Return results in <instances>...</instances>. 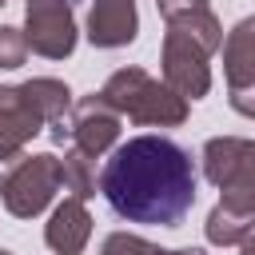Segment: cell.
<instances>
[{
    "label": "cell",
    "instance_id": "obj_2",
    "mask_svg": "<svg viewBox=\"0 0 255 255\" xmlns=\"http://www.w3.org/2000/svg\"><path fill=\"white\" fill-rule=\"evenodd\" d=\"M72 112V88L40 76L28 84H0V163L20 159L28 139Z\"/></svg>",
    "mask_w": 255,
    "mask_h": 255
},
{
    "label": "cell",
    "instance_id": "obj_20",
    "mask_svg": "<svg viewBox=\"0 0 255 255\" xmlns=\"http://www.w3.org/2000/svg\"><path fill=\"white\" fill-rule=\"evenodd\" d=\"M0 8H4V0H0Z\"/></svg>",
    "mask_w": 255,
    "mask_h": 255
},
{
    "label": "cell",
    "instance_id": "obj_8",
    "mask_svg": "<svg viewBox=\"0 0 255 255\" xmlns=\"http://www.w3.org/2000/svg\"><path fill=\"white\" fill-rule=\"evenodd\" d=\"M116 139H120V112L104 96L72 100V112H68V143H76L88 155H104V151L116 147Z\"/></svg>",
    "mask_w": 255,
    "mask_h": 255
},
{
    "label": "cell",
    "instance_id": "obj_15",
    "mask_svg": "<svg viewBox=\"0 0 255 255\" xmlns=\"http://www.w3.org/2000/svg\"><path fill=\"white\" fill-rule=\"evenodd\" d=\"M100 255H203V247H179V251H167V247H155V243H147L143 235L112 231V235L104 239Z\"/></svg>",
    "mask_w": 255,
    "mask_h": 255
},
{
    "label": "cell",
    "instance_id": "obj_3",
    "mask_svg": "<svg viewBox=\"0 0 255 255\" xmlns=\"http://www.w3.org/2000/svg\"><path fill=\"white\" fill-rule=\"evenodd\" d=\"M100 96L120 112L128 116L131 124H151V128H179L191 112V104L167 88L163 80L147 76L143 68H120L104 80Z\"/></svg>",
    "mask_w": 255,
    "mask_h": 255
},
{
    "label": "cell",
    "instance_id": "obj_14",
    "mask_svg": "<svg viewBox=\"0 0 255 255\" xmlns=\"http://www.w3.org/2000/svg\"><path fill=\"white\" fill-rule=\"evenodd\" d=\"M60 187L72 191L76 199H92L96 195V155H88L76 143H68V151L60 159Z\"/></svg>",
    "mask_w": 255,
    "mask_h": 255
},
{
    "label": "cell",
    "instance_id": "obj_10",
    "mask_svg": "<svg viewBox=\"0 0 255 255\" xmlns=\"http://www.w3.org/2000/svg\"><path fill=\"white\" fill-rule=\"evenodd\" d=\"M139 32L135 0H92L88 12V40L96 48H124Z\"/></svg>",
    "mask_w": 255,
    "mask_h": 255
},
{
    "label": "cell",
    "instance_id": "obj_4",
    "mask_svg": "<svg viewBox=\"0 0 255 255\" xmlns=\"http://www.w3.org/2000/svg\"><path fill=\"white\" fill-rule=\"evenodd\" d=\"M203 175L239 207L255 211V139L243 135H215L203 143Z\"/></svg>",
    "mask_w": 255,
    "mask_h": 255
},
{
    "label": "cell",
    "instance_id": "obj_11",
    "mask_svg": "<svg viewBox=\"0 0 255 255\" xmlns=\"http://www.w3.org/2000/svg\"><path fill=\"white\" fill-rule=\"evenodd\" d=\"M92 239V215L84 207V199L68 195L64 203H56L52 219L44 223V243L56 251V255H80Z\"/></svg>",
    "mask_w": 255,
    "mask_h": 255
},
{
    "label": "cell",
    "instance_id": "obj_7",
    "mask_svg": "<svg viewBox=\"0 0 255 255\" xmlns=\"http://www.w3.org/2000/svg\"><path fill=\"white\" fill-rule=\"evenodd\" d=\"M211 52L199 44V40H191V36H183V32H175V28H167L163 32V48H159V64H163V84L167 88H175L187 104L191 100H203L207 92H211Z\"/></svg>",
    "mask_w": 255,
    "mask_h": 255
},
{
    "label": "cell",
    "instance_id": "obj_13",
    "mask_svg": "<svg viewBox=\"0 0 255 255\" xmlns=\"http://www.w3.org/2000/svg\"><path fill=\"white\" fill-rule=\"evenodd\" d=\"M251 231H255V211H251V207H239V203H231V199H219V203L207 211V223H203V235H207V243H215V247H235V243H243Z\"/></svg>",
    "mask_w": 255,
    "mask_h": 255
},
{
    "label": "cell",
    "instance_id": "obj_18",
    "mask_svg": "<svg viewBox=\"0 0 255 255\" xmlns=\"http://www.w3.org/2000/svg\"><path fill=\"white\" fill-rule=\"evenodd\" d=\"M239 247H243V255H255V231H251V235H247Z\"/></svg>",
    "mask_w": 255,
    "mask_h": 255
},
{
    "label": "cell",
    "instance_id": "obj_19",
    "mask_svg": "<svg viewBox=\"0 0 255 255\" xmlns=\"http://www.w3.org/2000/svg\"><path fill=\"white\" fill-rule=\"evenodd\" d=\"M0 255H12V251H4V247H0Z\"/></svg>",
    "mask_w": 255,
    "mask_h": 255
},
{
    "label": "cell",
    "instance_id": "obj_5",
    "mask_svg": "<svg viewBox=\"0 0 255 255\" xmlns=\"http://www.w3.org/2000/svg\"><path fill=\"white\" fill-rule=\"evenodd\" d=\"M60 191V159L52 151H40V155H28L12 167L8 183L0 187V199L8 207V215L16 219H36Z\"/></svg>",
    "mask_w": 255,
    "mask_h": 255
},
{
    "label": "cell",
    "instance_id": "obj_6",
    "mask_svg": "<svg viewBox=\"0 0 255 255\" xmlns=\"http://www.w3.org/2000/svg\"><path fill=\"white\" fill-rule=\"evenodd\" d=\"M24 40L28 52L44 60H68L76 52V12L72 0H24Z\"/></svg>",
    "mask_w": 255,
    "mask_h": 255
},
{
    "label": "cell",
    "instance_id": "obj_9",
    "mask_svg": "<svg viewBox=\"0 0 255 255\" xmlns=\"http://www.w3.org/2000/svg\"><path fill=\"white\" fill-rule=\"evenodd\" d=\"M155 8H159V16H163L167 28L199 40L207 52H219V44H223V24H219V16L211 12V0H155Z\"/></svg>",
    "mask_w": 255,
    "mask_h": 255
},
{
    "label": "cell",
    "instance_id": "obj_16",
    "mask_svg": "<svg viewBox=\"0 0 255 255\" xmlns=\"http://www.w3.org/2000/svg\"><path fill=\"white\" fill-rule=\"evenodd\" d=\"M24 60H28V40H24V32L12 28V24H4V28H0V68H20Z\"/></svg>",
    "mask_w": 255,
    "mask_h": 255
},
{
    "label": "cell",
    "instance_id": "obj_1",
    "mask_svg": "<svg viewBox=\"0 0 255 255\" xmlns=\"http://www.w3.org/2000/svg\"><path fill=\"white\" fill-rule=\"evenodd\" d=\"M195 191L191 151L167 135H135L120 143L100 171V195L128 223L179 227L195 207Z\"/></svg>",
    "mask_w": 255,
    "mask_h": 255
},
{
    "label": "cell",
    "instance_id": "obj_17",
    "mask_svg": "<svg viewBox=\"0 0 255 255\" xmlns=\"http://www.w3.org/2000/svg\"><path fill=\"white\" fill-rule=\"evenodd\" d=\"M227 100H231V108H235L239 116L255 120V80H251V84H239V88H227Z\"/></svg>",
    "mask_w": 255,
    "mask_h": 255
},
{
    "label": "cell",
    "instance_id": "obj_12",
    "mask_svg": "<svg viewBox=\"0 0 255 255\" xmlns=\"http://www.w3.org/2000/svg\"><path fill=\"white\" fill-rule=\"evenodd\" d=\"M223 76L227 88L251 84L255 80V16H243L227 36H223Z\"/></svg>",
    "mask_w": 255,
    "mask_h": 255
}]
</instances>
